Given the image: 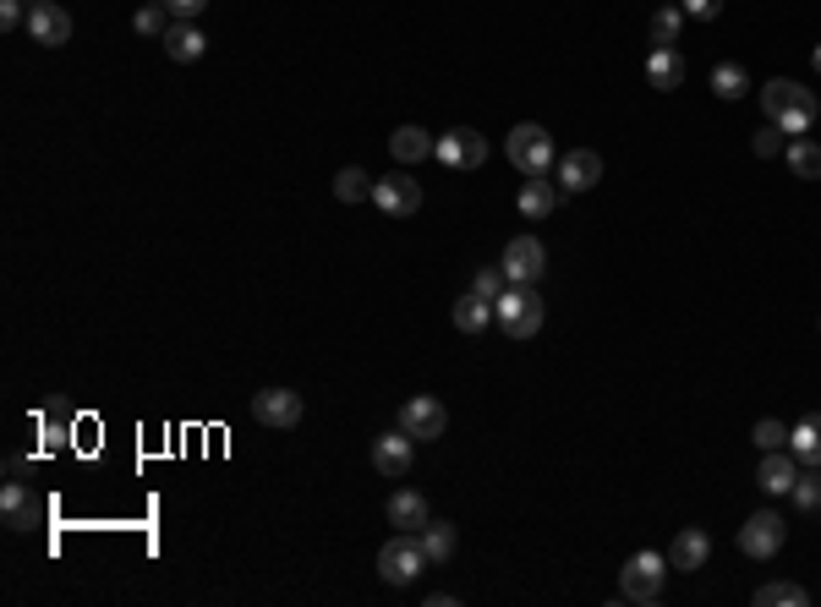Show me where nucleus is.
<instances>
[{
	"label": "nucleus",
	"instance_id": "36",
	"mask_svg": "<svg viewBox=\"0 0 821 607\" xmlns=\"http://www.w3.org/2000/svg\"><path fill=\"white\" fill-rule=\"evenodd\" d=\"M164 6H170V17H175V22H197L208 0H164Z\"/></svg>",
	"mask_w": 821,
	"mask_h": 607
},
{
	"label": "nucleus",
	"instance_id": "33",
	"mask_svg": "<svg viewBox=\"0 0 821 607\" xmlns=\"http://www.w3.org/2000/svg\"><path fill=\"white\" fill-rule=\"evenodd\" d=\"M750 438H756V449H761V455H767V449H789V427H784V422H773V416H767V422H756V433H750Z\"/></svg>",
	"mask_w": 821,
	"mask_h": 607
},
{
	"label": "nucleus",
	"instance_id": "14",
	"mask_svg": "<svg viewBox=\"0 0 821 607\" xmlns=\"http://www.w3.org/2000/svg\"><path fill=\"white\" fill-rule=\"evenodd\" d=\"M706 559H712V536H706L701 525H684V531L673 536V548H668V570H679V575L706 570Z\"/></svg>",
	"mask_w": 821,
	"mask_h": 607
},
{
	"label": "nucleus",
	"instance_id": "4",
	"mask_svg": "<svg viewBox=\"0 0 821 607\" xmlns=\"http://www.w3.org/2000/svg\"><path fill=\"white\" fill-rule=\"evenodd\" d=\"M422 570H428V553H422L417 531H400V536H389V542L378 548V575H384V586H411Z\"/></svg>",
	"mask_w": 821,
	"mask_h": 607
},
{
	"label": "nucleus",
	"instance_id": "27",
	"mask_svg": "<svg viewBox=\"0 0 821 607\" xmlns=\"http://www.w3.org/2000/svg\"><path fill=\"white\" fill-rule=\"evenodd\" d=\"M334 197H339V203H361V197H372V175H367L361 164H345V170L334 175Z\"/></svg>",
	"mask_w": 821,
	"mask_h": 607
},
{
	"label": "nucleus",
	"instance_id": "11",
	"mask_svg": "<svg viewBox=\"0 0 821 607\" xmlns=\"http://www.w3.org/2000/svg\"><path fill=\"white\" fill-rule=\"evenodd\" d=\"M433 159H439V164H450V170H477V164L488 159V138H483V132H472V127H455V132H444V138H439Z\"/></svg>",
	"mask_w": 821,
	"mask_h": 607
},
{
	"label": "nucleus",
	"instance_id": "13",
	"mask_svg": "<svg viewBox=\"0 0 821 607\" xmlns=\"http://www.w3.org/2000/svg\"><path fill=\"white\" fill-rule=\"evenodd\" d=\"M603 181V153L597 149H575L559 159V192H592Z\"/></svg>",
	"mask_w": 821,
	"mask_h": 607
},
{
	"label": "nucleus",
	"instance_id": "1",
	"mask_svg": "<svg viewBox=\"0 0 821 607\" xmlns=\"http://www.w3.org/2000/svg\"><path fill=\"white\" fill-rule=\"evenodd\" d=\"M761 110H767L773 127L789 132V138H806V132L817 127V94H811L806 83H795V77H773V83L761 88Z\"/></svg>",
	"mask_w": 821,
	"mask_h": 607
},
{
	"label": "nucleus",
	"instance_id": "29",
	"mask_svg": "<svg viewBox=\"0 0 821 607\" xmlns=\"http://www.w3.org/2000/svg\"><path fill=\"white\" fill-rule=\"evenodd\" d=\"M789 170H795L800 181H821V143L795 138V143H789Z\"/></svg>",
	"mask_w": 821,
	"mask_h": 607
},
{
	"label": "nucleus",
	"instance_id": "32",
	"mask_svg": "<svg viewBox=\"0 0 821 607\" xmlns=\"http://www.w3.org/2000/svg\"><path fill=\"white\" fill-rule=\"evenodd\" d=\"M789 498L811 514V509H821V465H811L806 476H795V487H789Z\"/></svg>",
	"mask_w": 821,
	"mask_h": 607
},
{
	"label": "nucleus",
	"instance_id": "16",
	"mask_svg": "<svg viewBox=\"0 0 821 607\" xmlns=\"http://www.w3.org/2000/svg\"><path fill=\"white\" fill-rule=\"evenodd\" d=\"M0 514H6L11 531H33V525L44 520V503H39L22 481H6V487H0Z\"/></svg>",
	"mask_w": 821,
	"mask_h": 607
},
{
	"label": "nucleus",
	"instance_id": "21",
	"mask_svg": "<svg viewBox=\"0 0 821 607\" xmlns=\"http://www.w3.org/2000/svg\"><path fill=\"white\" fill-rule=\"evenodd\" d=\"M559 208V186L548 181V175H526V186H520V214L526 219H548Z\"/></svg>",
	"mask_w": 821,
	"mask_h": 607
},
{
	"label": "nucleus",
	"instance_id": "22",
	"mask_svg": "<svg viewBox=\"0 0 821 607\" xmlns=\"http://www.w3.org/2000/svg\"><path fill=\"white\" fill-rule=\"evenodd\" d=\"M433 149H439V138H428V127H400L389 138V153L400 164H422V159H433Z\"/></svg>",
	"mask_w": 821,
	"mask_h": 607
},
{
	"label": "nucleus",
	"instance_id": "18",
	"mask_svg": "<svg viewBox=\"0 0 821 607\" xmlns=\"http://www.w3.org/2000/svg\"><path fill=\"white\" fill-rule=\"evenodd\" d=\"M795 476H800V459L789 455V449H767V455H761V470H756V487H761V492H789Z\"/></svg>",
	"mask_w": 821,
	"mask_h": 607
},
{
	"label": "nucleus",
	"instance_id": "34",
	"mask_svg": "<svg viewBox=\"0 0 821 607\" xmlns=\"http://www.w3.org/2000/svg\"><path fill=\"white\" fill-rule=\"evenodd\" d=\"M504 285H509V280H504V269H483V274L472 280V291H477L483 302H498V296H504Z\"/></svg>",
	"mask_w": 821,
	"mask_h": 607
},
{
	"label": "nucleus",
	"instance_id": "35",
	"mask_svg": "<svg viewBox=\"0 0 821 607\" xmlns=\"http://www.w3.org/2000/svg\"><path fill=\"white\" fill-rule=\"evenodd\" d=\"M28 22V0H0V28L11 33V28H22Z\"/></svg>",
	"mask_w": 821,
	"mask_h": 607
},
{
	"label": "nucleus",
	"instance_id": "38",
	"mask_svg": "<svg viewBox=\"0 0 821 607\" xmlns=\"http://www.w3.org/2000/svg\"><path fill=\"white\" fill-rule=\"evenodd\" d=\"M756 153H761V159H773V153H778V127H773V132H761V138H756Z\"/></svg>",
	"mask_w": 821,
	"mask_h": 607
},
{
	"label": "nucleus",
	"instance_id": "8",
	"mask_svg": "<svg viewBox=\"0 0 821 607\" xmlns=\"http://www.w3.org/2000/svg\"><path fill=\"white\" fill-rule=\"evenodd\" d=\"M28 39L33 44H44V50H61L66 39H72V11L66 6H55V0H28Z\"/></svg>",
	"mask_w": 821,
	"mask_h": 607
},
{
	"label": "nucleus",
	"instance_id": "9",
	"mask_svg": "<svg viewBox=\"0 0 821 607\" xmlns=\"http://www.w3.org/2000/svg\"><path fill=\"white\" fill-rule=\"evenodd\" d=\"M372 203L384 208V219H411L422 208V186H417V175H378Z\"/></svg>",
	"mask_w": 821,
	"mask_h": 607
},
{
	"label": "nucleus",
	"instance_id": "3",
	"mask_svg": "<svg viewBox=\"0 0 821 607\" xmlns=\"http://www.w3.org/2000/svg\"><path fill=\"white\" fill-rule=\"evenodd\" d=\"M504 153H509V164H515L520 175H553V164H559L553 138H548L537 121H520V127L504 138Z\"/></svg>",
	"mask_w": 821,
	"mask_h": 607
},
{
	"label": "nucleus",
	"instance_id": "24",
	"mask_svg": "<svg viewBox=\"0 0 821 607\" xmlns=\"http://www.w3.org/2000/svg\"><path fill=\"white\" fill-rule=\"evenodd\" d=\"M789 455L800 465H821V416H806L800 427H789Z\"/></svg>",
	"mask_w": 821,
	"mask_h": 607
},
{
	"label": "nucleus",
	"instance_id": "26",
	"mask_svg": "<svg viewBox=\"0 0 821 607\" xmlns=\"http://www.w3.org/2000/svg\"><path fill=\"white\" fill-rule=\"evenodd\" d=\"M132 28H138L143 39H164V33L175 28V17H170V6H164V0H143V6H138V17H132Z\"/></svg>",
	"mask_w": 821,
	"mask_h": 607
},
{
	"label": "nucleus",
	"instance_id": "6",
	"mask_svg": "<svg viewBox=\"0 0 821 607\" xmlns=\"http://www.w3.org/2000/svg\"><path fill=\"white\" fill-rule=\"evenodd\" d=\"M784 536H789L784 514H778V509H756V514L739 525V553H750V559H778Z\"/></svg>",
	"mask_w": 821,
	"mask_h": 607
},
{
	"label": "nucleus",
	"instance_id": "31",
	"mask_svg": "<svg viewBox=\"0 0 821 607\" xmlns=\"http://www.w3.org/2000/svg\"><path fill=\"white\" fill-rule=\"evenodd\" d=\"M745 88H750V77H745V66H728V61H723V66L712 72V94H717V99H739Z\"/></svg>",
	"mask_w": 821,
	"mask_h": 607
},
{
	"label": "nucleus",
	"instance_id": "12",
	"mask_svg": "<svg viewBox=\"0 0 821 607\" xmlns=\"http://www.w3.org/2000/svg\"><path fill=\"white\" fill-rule=\"evenodd\" d=\"M252 422H263V427H296L302 422V394L296 389H263V394H252Z\"/></svg>",
	"mask_w": 821,
	"mask_h": 607
},
{
	"label": "nucleus",
	"instance_id": "5",
	"mask_svg": "<svg viewBox=\"0 0 821 607\" xmlns=\"http://www.w3.org/2000/svg\"><path fill=\"white\" fill-rule=\"evenodd\" d=\"M662 575H668V559H657V553H630L625 559V570H619V597L625 603H657L662 597Z\"/></svg>",
	"mask_w": 821,
	"mask_h": 607
},
{
	"label": "nucleus",
	"instance_id": "15",
	"mask_svg": "<svg viewBox=\"0 0 821 607\" xmlns=\"http://www.w3.org/2000/svg\"><path fill=\"white\" fill-rule=\"evenodd\" d=\"M411 459H417V438H411L406 427H395V433L372 438V465H378L384 476H406V470H411Z\"/></svg>",
	"mask_w": 821,
	"mask_h": 607
},
{
	"label": "nucleus",
	"instance_id": "2",
	"mask_svg": "<svg viewBox=\"0 0 821 607\" xmlns=\"http://www.w3.org/2000/svg\"><path fill=\"white\" fill-rule=\"evenodd\" d=\"M493 317L504 323L509 339H531V334L542 328L548 306H542V296H537V285H504V296L493 302Z\"/></svg>",
	"mask_w": 821,
	"mask_h": 607
},
{
	"label": "nucleus",
	"instance_id": "39",
	"mask_svg": "<svg viewBox=\"0 0 821 607\" xmlns=\"http://www.w3.org/2000/svg\"><path fill=\"white\" fill-rule=\"evenodd\" d=\"M811 61H817V72H821V44H817V55H811Z\"/></svg>",
	"mask_w": 821,
	"mask_h": 607
},
{
	"label": "nucleus",
	"instance_id": "7",
	"mask_svg": "<svg viewBox=\"0 0 821 607\" xmlns=\"http://www.w3.org/2000/svg\"><path fill=\"white\" fill-rule=\"evenodd\" d=\"M504 280L509 285H537L542 274H548V252H542V241L537 236H515L509 247H504Z\"/></svg>",
	"mask_w": 821,
	"mask_h": 607
},
{
	"label": "nucleus",
	"instance_id": "25",
	"mask_svg": "<svg viewBox=\"0 0 821 607\" xmlns=\"http://www.w3.org/2000/svg\"><path fill=\"white\" fill-rule=\"evenodd\" d=\"M488 323H493V302H483L477 291H466V296L455 302V328H461V334H483Z\"/></svg>",
	"mask_w": 821,
	"mask_h": 607
},
{
	"label": "nucleus",
	"instance_id": "19",
	"mask_svg": "<svg viewBox=\"0 0 821 607\" xmlns=\"http://www.w3.org/2000/svg\"><path fill=\"white\" fill-rule=\"evenodd\" d=\"M164 55H170V61H181V66L203 61V55H208V39H203V28H197V22H175V28L164 33Z\"/></svg>",
	"mask_w": 821,
	"mask_h": 607
},
{
	"label": "nucleus",
	"instance_id": "37",
	"mask_svg": "<svg viewBox=\"0 0 821 607\" xmlns=\"http://www.w3.org/2000/svg\"><path fill=\"white\" fill-rule=\"evenodd\" d=\"M684 6V17H695V22H712L717 11H723V0H679Z\"/></svg>",
	"mask_w": 821,
	"mask_h": 607
},
{
	"label": "nucleus",
	"instance_id": "28",
	"mask_svg": "<svg viewBox=\"0 0 821 607\" xmlns=\"http://www.w3.org/2000/svg\"><path fill=\"white\" fill-rule=\"evenodd\" d=\"M679 28H684V6L679 0H662L652 11V44H679Z\"/></svg>",
	"mask_w": 821,
	"mask_h": 607
},
{
	"label": "nucleus",
	"instance_id": "30",
	"mask_svg": "<svg viewBox=\"0 0 821 607\" xmlns=\"http://www.w3.org/2000/svg\"><path fill=\"white\" fill-rule=\"evenodd\" d=\"M756 603H761V607H811V592H806V586H795V581H773V586H761V592H756Z\"/></svg>",
	"mask_w": 821,
	"mask_h": 607
},
{
	"label": "nucleus",
	"instance_id": "17",
	"mask_svg": "<svg viewBox=\"0 0 821 607\" xmlns=\"http://www.w3.org/2000/svg\"><path fill=\"white\" fill-rule=\"evenodd\" d=\"M647 83H652L657 94H673V88L684 83V55H679L673 44H652V55H647Z\"/></svg>",
	"mask_w": 821,
	"mask_h": 607
},
{
	"label": "nucleus",
	"instance_id": "20",
	"mask_svg": "<svg viewBox=\"0 0 821 607\" xmlns=\"http://www.w3.org/2000/svg\"><path fill=\"white\" fill-rule=\"evenodd\" d=\"M433 514H428V498L417 492V487H400V492H389V525H400V531H422Z\"/></svg>",
	"mask_w": 821,
	"mask_h": 607
},
{
	"label": "nucleus",
	"instance_id": "23",
	"mask_svg": "<svg viewBox=\"0 0 821 607\" xmlns=\"http://www.w3.org/2000/svg\"><path fill=\"white\" fill-rule=\"evenodd\" d=\"M417 542H422V553H428V564H450L455 559V525L450 520H428L422 531H417Z\"/></svg>",
	"mask_w": 821,
	"mask_h": 607
},
{
	"label": "nucleus",
	"instance_id": "10",
	"mask_svg": "<svg viewBox=\"0 0 821 607\" xmlns=\"http://www.w3.org/2000/svg\"><path fill=\"white\" fill-rule=\"evenodd\" d=\"M400 427H406L417 444H433V438H444L450 411H444L433 394H417V400H406V405H400Z\"/></svg>",
	"mask_w": 821,
	"mask_h": 607
}]
</instances>
